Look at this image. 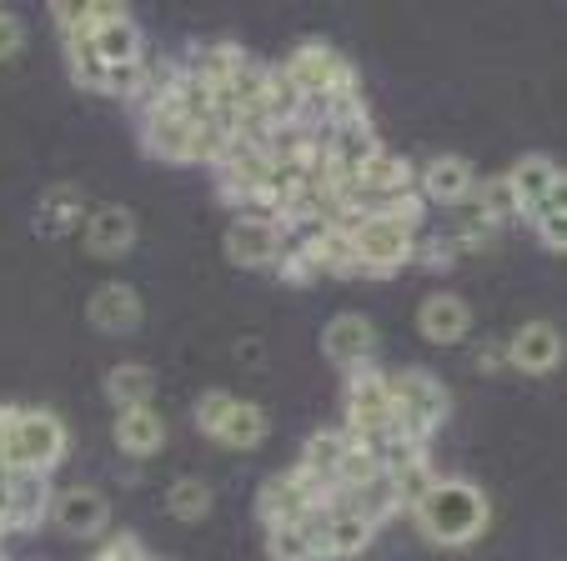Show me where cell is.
I'll list each match as a JSON object with an SVG mask.
<instances>
[{"mask_svg":"<svg viewBox=\"0 0 567 561\" xmlns=\"http://www.w3.org/2000/svg\"><path fill=\"white\" fill-rule=\"evenodd\" d=\"M432 547H472L493 521V501L467 477H437L432 491L408 511Z\"/></svg>","mask_w":567,"mask_h":561,"instance_id":"obj_1","label":"cell"},{"mask_svg":"<svg viewBox=\"0 0 567 561\" xmlns=\"http://www.w3.org/2000/svg\"><path fill=\"white\" fill-rule=\"evenodd\" d=\"M392 402H396V432L412 441H432L437 426L447 422L452 396L442 386V376H432L427 366H402L392 371Z\"/></svg>","mask_w":567,"mask_h":561,"instance_id":"obj_2","label":"cell"},{"mask_svg":"<svg viewBox=\"0 0 567 561\" xmlns=\"http://www.w3.org/2000/svg\"><path fill=\"white\" fill-rule=\"evenodd\" d=\"M71 451V432L65 422L51 412V406H16L11 416V466H25V471H41L51 477L55 466Z\"/></svg>","mask_w":567,"mask_h":561,"instance_id":"obj_3","label":"cell"},{"mask_svg":"<svg viewBox=\"0 0 567 561\" xmlns=\"http://www.w3.org/2000/svg\"><path fill=\"white\" fill-rule=\"evenodd\" d=\"M277 65L287 71V81L297 85L301 96H332V91H352V85H362L357 65L347 61L332 41H297Z\"/></svg>","mask_w":567,"mask_h":561,"instance_id":"obj_4","label":"cell"},{"mask_svg":"<svg viewBox=\"0 0 567 561\" xmlns=\"http://www.w3.org/2000/svg\"><path fill=\"white\" fill-rule=\"evenodd\" d=\"M412 241H417L412 226L386 221V216H367V221L352 231L357 271H372V276L402 271V266H412Z\"/></svg>","mask_w":567,"mask_h":561,"instance_id":"obj_5","label":"cell"},{"mask_svg":"<svg viewBox=\"0 0 567 561\" xmlns=\"http://www.w3.org/2000/svg\"><path fill=\"white\" fill-rule=\"evenodd\" d=\"M51 521L71 541H101L111 537V501L101 487H65L51 497Z\"/></svg>","mask_w":567,"mask_h":561,"instance_id":"obj_6","label":"cell"},{"mask_svg":"<svg viewBox=\"0 0 567 561\" xmlns=\"http://www.w3.org/2000/svg\"><path fill=\"white\" fill-rule=\"evenodd\" d=\"M347 422L342 426H377L392 422L396 402H392V371H382L377 361H362V366L347 371Z\"/></svg>","mask_w":567,"mask_h":561,"instance_id":"obj_7","label":"cell"},{"mask_svg":"<svg viewBox=\"0 0 567 561\" xmlns=\"http://www.w3.org/2000/svg\"><path fill=\"white\" fill-rule=\"evenodd\" d=\"M472 186H477V170H472V160L457 156V150H442V156L417 166V196L427 206H452V211H457L462 201H472Z\"/></svg>","mask_w":567,"mask_h":561,"instance_id":"obj_8","label":"cell"},{"mask_svg":"<svg viewBox=\"0 0 567 561\" xmlns=\"http://www.w3.org/2000/svg\"><path fill=\"white\" fill-rule=\"evenodd\" d=\"M503 346H507V366L523 371V376H547V371L563 366V331L553 321H523Z\"/></svg>","mask_w":567,"mask_h":561,"instance_id":"obj_9","label":"cell"},{"mask_svg":"<svg viewBox=\"0 0 567 561\" xmlns=\"http://www.w3.org/2000/svg\"><path fill=\"white\" fill-rule=\"evenodd\" d=\"M51 477L41 471H25V466H11L6 471V527L16 531H35L45 517H51Z\"/></svg>","mask_w":567,"mask_h":561,"instance_id":"obj_10","label":"cell"},{"mask_svg":"<svg viewBox=\"0 0 567 561\" xmlns=\"http://www.w3.org/2000/svg\"><path fill=\"white\" fill-rule=\"evenodd\" d=\"M503 176H507V186H513V196H517V221H527V211H537L547 196L567 186L563 166H557L547 150H527V156H517Z\"/></svg>","mask_w":567,"mask_h":561,"instance_id":"obj_11","label":"cell"},{"mask_svg":"<svg viewBox=\"0 0 567 561\" xmlns=\"http://www.w3.org/2000/svg\"><path fill=\"white\" fill-rule=\"evenodd\" d=\"M281 246H287V231H281L277 221H261V216H231V226H226V256H231L236 266H247V271L271 266L281 256Z\"/></svg>","mask_w":567,"mask_h":561,"instance_id":"obj_12","label":"cell"},{"mask_svg":"<svg viewBox=\"0 0 567 561\" xmlns=\"http://www.w3.org/2000/svg\"><path fill=\"white\" fill-rule=\"evenodd\" d=\"M86 316H91V326L106 331V336H131V331H141V321H146V301H141V291L131 287V281H106V287L91 291Z\"/></svg>","mask_w":567,"mask_h":561,"instance_id":"obj_13","label":"cell"},{"mask_svg":"<svg viewBox=\"0 0 567 561\" xmlns=\"http://www.w3.org/2000/svg\"><path fill=\"white\" fill-rule=\"evenodd\" d=\"M321 356L337 361L342 371L362 366V361L377 356V326L362 316V311H337L321 331Z\"/></svg>","mask_w":567,"mask_h":561,"instance_id":"obj_14","label":"cell"},{"mask_svg":"<svg viewBox=\"0 0 567 561\" xmlns=\"http://www.w3.org/2000/svg\"><path fill=\"white\" fill-rule=\"evenodd\" d=\"M176 61H182L186 75H196V81H206L212 91H221V85H231L236 75L247 71L251 51L247 45H236V41H192Z\"/></svg>","mask_w":567,"mask_h":561,"instance_id":"obj_15","label":"cell"},{"mask_svg":"<svg viewBox=\"0 0 567 561\" xmlns=\"http://www.w3.org/2000/svg\"><path fill=\"white\" fill-rule=\"evenodd\" d=\"M417 331L432 346H457L472 331V307L457 291H427V297L417 301Z\"/></svg>","mask_w":567,"mask_h":561,"instance_id":"obj_16","label":"cell"},{"mask_svg":"<svg viewBox=\"0 0 567 561\" xmlns=\"http://www.w3.org/2000/svg\"><path fill=\"white\" fill-rule=\"evenodd\" d=\"M111 436H116L121 456L151 461V456H161V446H166V416H161L156 406H126V412H116Z\"/></svg>","mask_w":567,"mask_h":561,"instance_id":"obj_17","label":"cell"},{"mask_svg":"<svg viewBox=\"0 0 567 561\" xmlns=\"http://www.w3.org/2000/svg\"><path fill=\"white\" fill-rule=\"evenodd\" d=\"M311 507H317V501H311V491L291 477V466L287 471H271L257 491V517L267 521V527H297Z\"/></svg>","mask_w":567,"mask_h":561,"instance_id":"obj_18","label":"cell"},{"mask_svg":"<svg viewBox=\"0 0 567 561\" xmlns=\"http://www.w3.org/2000/svg\"><path fill=\"white\" fill-rule=\"evenodd\" d=\"M192 131L182 116H172V111H146L141 116V146H146V156L166 160V166H192Z\"/></svg>","mask_w":567,"mask_h":561,"instance_id":"obj_19","label":"cell"},{"mask_svg":"<svg viewBox=\"0 0 567 561\" xmlns=\"http://www.w3.org/2000/svg\"><path fill=\"white\" fill-rule=\"evenodd\" d=\"M136 246V216L126 206H101L86 216V251L101 261H121Z\"/></svg>","mask_w":567,"mask_h":561,"instance_id":"obj_20","label":"cell"},{"mask_svg":"<svg viewBox=\"0 0 567 561\" xmlns=\"http://www.w3.org/2000/svg\"><path fill=\"white\" fill-rule=\"evenodd\" d=\"M81 221H86V191L71 186V180H61V186L41 191L35 216H31V226L41 236H71V231H81Z\"/></svg>","mask_w":567,"mask_h":561,"instance_id":"obj_21","label":"cell"},{"mask_svg":"<svg viewBox=\"0 0 567 561\" xmlns=\"http://www.w3.org/2000/svg\"><path fill=\"white\" fill-rule=\"evenodd\" d=\"M297 246L307 251V261L317 266V276H357L352 236L337 231V226H311V231L297 236Z\"/></svg>","mask_w":567,"mask_h":561,"instance_id":"obj_22","label":"cell"},{"mask_svg":"<svg viewBox=\"0 0 567 561\" xmlns=\"http://www.w3.org/2000/svg\"><path fill=\"white\" fill-rule=\"evenodd\" d=\"M412 186H417V166L386 146L357 170V191H367V196H392V191H412Z\"/></svg>","mask_w":567,"mask_h":561,"instance_id":"obj_23","label":"cell"},{"mask_svg":"<svg viewBox=\"0 0 567 561\" xmlns=\"http://www.w3.org/2000/svg\"><path fill=\"white\" fill-rule=\"evenodd\" d=\"M267 412H261L257 402H241L236 396V406L226 412V422L212 432V441L216 446H226V451H257L261 441H267Z\"/></svg>","mask_w":567,"mask_h":561,"instance_id":"obj_24","label":"cell"},{"mask_svg":"<svg viewBox=\"0 0 567 561\" xmlns=\"http://www.w3.org/2000/svg\"><path fill=\"white\" fill-rule=\"evenodd\" d=\"M377 527L362 517V511H337L327 507V561H347V557H362L372 547Z\"/></svg>","mask_w":567,"mask_h":561,"instance_id":"obj_25","label":"cell"},{"mask_svg":"<svg viewBox=\"0 0 567 561\" xmlns=\"http://www.w3.org/2000/svg\"><path fill=\"white\" fill-rule=\"evenodd\" d=\"M101 386H106V402H116V412H126V406H151V396H156V371L141 366V361H116Z\"/></svg>","mask_w":567,"mask_h":561,"instance_id":"obj_26","label":"cell"},{"mask_svg":"<svg viewBox=\"0 0 567 561\" xmlns=\"http://www.w3.org/2000/svg\"><path fill=\"white\" fill-rule=\"evenodd\" d=\"M342 451H347V436H342V426H317V432L301 441V456H297V466H307L311 477H332L337 471V461H342Z\"/></svg>","mask_w":567,"mask_h":561,"instance_id":"obj_27","label":"cell"},{"mask_svg":"<svg viewBox=\"0 0 567 561\" xmlns=\"http://www.w3.org/2000/svg\"><path fill=\"white\" fill-rule=\"evenodd\" d=\"M497 231H503V226H493L472 201H462L457 206V226H452L447 236H452V246H457V256H472V251H493Z\"/></svg>","mask_w":567,"mask_h":561,"instance_id":"obj_28","label":"cell"},{"mask_svg":"<svg viewBox=\"0 0 567 561\" xmlns=\"http://www.w3.org/2000/svg\"><path fill=\"white\" fill-rule=\"evenodd\" d=\"M472 206H477L493 226L517 221V196H513V186H507L503 170H497V176H477V186H472Z\"/></svg>","mask_w":567,"mask_h":561,"instance_id":"obj_29","label":"cell"},{"mask_svg":"<svg viewBox=\"0 0 567 561\" xmlns=\"http://www.w3.org/2000/svg\"><path fill=\"white\" fill-rule=\"evenodd\" d=\"M212 481L202 477H176L172 491H166V511H172L176 521H202L206 511H212Z\"/></svg>","mask_w":567,"mask_h":561,"instance_id":"obj_30","label":"cell"},{"mask_svg":"<svg viewBox=\"0 0 567 561\" xmlns=\"http://www.w3.org/2000/svg\"><path fill=\"white\" fill-rule=\"evenodd\" d=\"M527 226L537 231V241H543L547 251H563L567 246V186L547 196L537 211H527Z\"/></svg>","mask_w":567,"mask_h":561,"instance_id":"obj_31","label":"cell"},{"mask_svg":"<svg viewBox=\"0 0 567 561\" xmlns=\"http://www.w3.org/2000/svg\"><path fill=\"white\" fill-rule=\"evenodd\" d=\"M437 477H442V471L432 466V456H427V461H412V466H402V471H392L386 481H392V491H396V507L412 511L432 491V481H437Z\"/></svg>","mask_w":567,"mask_h":561,"instance_id":"obj_32","label":"cell"},{"mask_svg":"<svg viewBox=\"0 0 567 561\" xmlns=\"http://www.w3.org/2000/svg\"><path fill=\"white\" fill-rule=\"evenodd\" d=\"M457 246H452L447 231H417V241H412V266H427V271H447V266H457Z\"/></svg>","mask_w":567,"mask_h":561,"instance_id":"obj_33","label":"cell"},{"mask_svg":"<svg viewBox=\"0 0 567 561\" xmlns=\"http://www.w3.org/2000/svg\"><path fill=\"white\" fill-rule=\"evenodd\" d=\"M271 271H277V281H287V287H311V281H321L317 266L307 261V251H301L297 241L281 246V256L271 261Z\"/></svg>","mask_w":567,"mask_h":561,"instance_id":"obj_34","label":"cell"},{"mask_svg":"<svg viewBox=\"0 0 567 561\" xmlns=\"http://www.w3.org/2000/svg\"><path fill=\"white\" fill-rule=\"evenodd\" d=\"M236 406V396L231 392H221V386H212V392H202L196 396V406H192V422H196V432H206L212 436L216 426L226 422V412Z\"/></svg>","mask_w":567,"mask_h":561,"instance_id":"obj_35","label":"cell"},{"mask_svg":"<svg viewBox=\"0 0 567 561\" xmlns=\"http://www.w3.org/2000/svg\"><path fill=\"white\" fill-rule=\"evenodd\" d=\"M267 557L271 561H317L297 527H267Z\"/></svg>","mask_w":567,"mask_h":561,"instance_id":"obj_36","label":"cell"},{"mask_svg":"<svg viewBox=\"0 0 567 561\" xmlns=\"http://www.w3.org/2000/svg\"><path fill=\"white\" fill-rule=\"evenodd\" d=\"M21 45H25V21L16 11H0V61L21 55Z\"/></svg>","mask_w":567,"mask_h":561,"instance_id":"obj_37","label":"cell"},{"mask_svg":"<svg viewBox=\"0 0 567 561\" xmlns=\"http://www.w3.org/2000/svg\"><path fill=\"white\" fill-rule=\"evenodd\" d=\"M472 366L487 371V376H497V371L507 366V346H503V341H493V336L477 341V346H472Z\"/></svg>","mask_w":567,"mask_h":561,"instance_id":"obj_38","label":"cell"},{"mask_svg":"<svg viewBox=\"0 0 567 561\" xmlns=\"http://www.w3.org/2000/svg\"><path fill=\"white\" fill-rule=\"evenodd\" d=\"M11 416H16V406L6 402L0 406V471L11 466Z\"/></svg>","mask_w":567,"mask_h":561,"instance_id":"obj_39","label":"cell"},{"mask_svg":"<svg viewBox=\"0 0 567 561\" xmlns=\"http://www.w3.org/2000/svg\"><path fill=\"white\" fill-rule=\"evenodd\" d=\"M11 471V466H6ZM6 471H0V521H6Z\"/></svg>","mask_w":567,"mask_h":561,"instance_id":"obj_40","label":"cell"},{"mask_svg":"<svg viewBox=\"0 0 567 561\" xmlns=\"http://www.w3.org/2000/svg\"><path fill=\"white\" fill-rule=\"evenodd\" d=\"M6 541H11V527H6V521H0V557H6Z\"/></svg>","mask_w":567,"mask_h":561,"instance_id":"obj_41","label":"cell"}]
</instances>
